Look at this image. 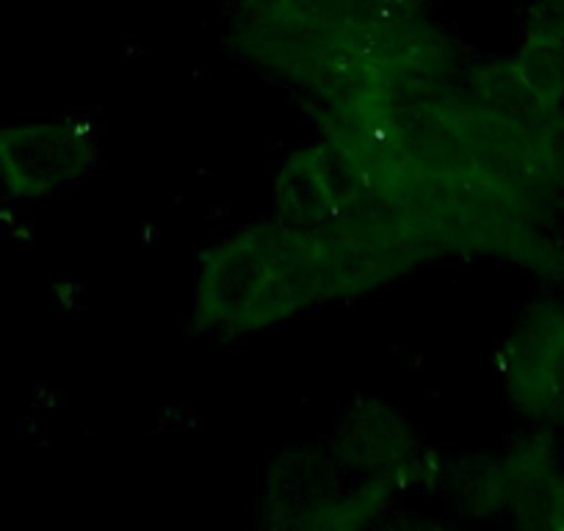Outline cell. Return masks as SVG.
I'll return each mask as SVG.
<instances>
[{"label":"cell","instance_id":"cell-1","mask_svg":"<svg viewBox=\"0 0 564 531\" xmlns=\"http://www.w3.org/2000/svg\"><path fill=\"white\" fill-rule=\"evenodd\" d=\"M276 3H282V0H238V9H241V20H243V18H254V14L269 12V9H274Z\"/></svg>","mask_w":564,"mask_h":531}]
</instances>
